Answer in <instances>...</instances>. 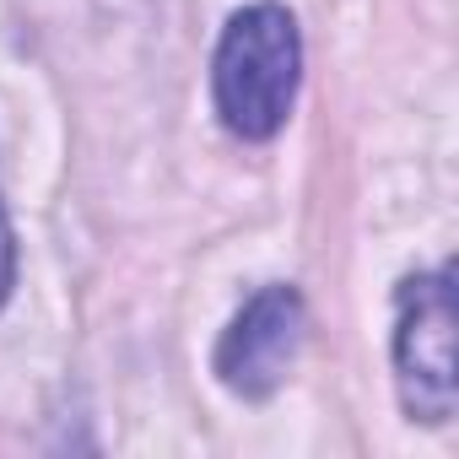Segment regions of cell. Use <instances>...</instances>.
<instances>
[{"mask_svg":"<svg viewBox=\"0 0 459 459\" xmlns=\"http://www.w3.org/2000/svg\"><path fill=\"white\" fill-rule=\"evenodd\" d=\"M303 82V39L287 6L260 0L227 17L216 60H211V92L221 125L244 141H271L298 98Z\"/></svg>","mask_w":459,"mask_h":459,"instance_id":"cell-1","label":"cell"},{"mask_svg":"<svg viewBox=\"0 0 459 459\" xmlns=\"http://www.w3.org/2000/svg\"><path fill=\"white\" fill-rule=\"evenodd\" d=\"M400 319H394V378L400 405L411 421L443 427L459 405V308H454V276L421 271L400 281Z\"/></svg>","mask_w":459,"mask_h":459,"instance_id":"cell-2","label":"cell"},{"mask_svg":"<svg viewBox=\"0 0 459 459\" xmlns=\"http://www.w3.org/2000/svg\"><path fill=\"white\" fill-rule=\"evenodd\" d=\"M303 330H308V308H303V292L298 287H260L238 314L233 325L221 330L216 341V378L221 389H233L244 400H265L281 389L287 368L298 362V346H303Z\"/></svg>","mask_w":459,"mask_h":459,"instance_id":"cell-3","label":"cell"},{"mask_svg":"<svg viewBox=\"0 0 459 459\" xmlns=\"http://www.w3.org/2000/svg\"><path fill=\"white\" fill-rule=\"evenodd\" d=\"M17 287V238H12V216H6V200H0V308H6Z\"/></svg>","mask_w":459,"mask_h":459,"instance_id":"cell-4","label":"cell"}]
</instances>
